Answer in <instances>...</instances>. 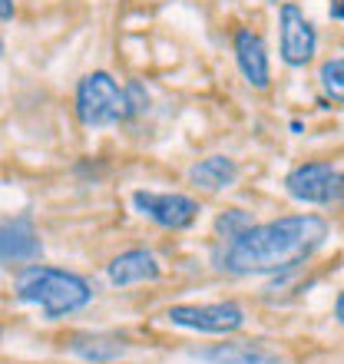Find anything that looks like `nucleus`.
Returning <instances> with one entry per match:
<instances>
[{
    "mask_svg": "<svg viewBox=\"0 0 344 364\" xmlns=\"http://www.w3.org/2000/svg\"><path fill=\"white\" fill-rule=\"evenodd\" d=\"M328 222L321 215H281V219L252 225L239 239L219 242L212 249V265L235 278L288 275L301 269L328 242Z\"/></svg>",
    "mask_w": 344,
    "mask_h": 364,
    "instance_id": "1",
    "label": "nucleus"
},
{
    "mask_svg": "<svg viewBox=\"0 0 344 364\" xmlns=\"http://www.w3.org/2000/svg\"><path fill=\"white\" fill-rule=\"evenodd\" d=\"M14 295L23 305L40 308L47 321H60V318L83 311L93 301V288L77 272L53 269V265H30V269H20Z\"/></svg>",
    "mask_w": 344,
    "mask_h": 364,
    "instance_id": "2",
    "label": "nucleus"
},
{
    "mask_svg": "<svg viewBox=\"0 0 344 364\" xmlns=\"http://www.w3.org/2000/svg\"><path fill=\"white\" fill-rule=\"evenodd\" d=\"M73 113L80 126L86 129H106V126L129 123V103H126V87L116 83L113 73L93 70L77 83L73 96Z\"/></svg>",
    "mask_w": 344,
    "mask_h": 364,
    "instance_id": "3",
    "label": "nucleus"
},
{
    "mask_svg": "<svg viewBox=\"0 0 344 364\" xmlns=\"http://www.w3.org/2000/svg\"><path fill=\"white\" fill-rule=\"evenodd\" d=\"M129 205L139 219L153 222L156 229L166 232H186L199 222V199L186 192H156V189H136L129 196Z\"/></svg>",
    "mask_w": 344,
    "mask_h": 364,
    "instance_id": "4",
    "label": "nucleus"
},
{
    "mask_svg": "<svg viewBox=\"0 0 344 364\" xmlns=\"http://www.w3.org/2000/svg\"><path fill=\"white\" fill-rule=\"evenodd\" d=\"M285 192L301 205H338L344 202V169L325 159L301 163L285 176Z\"/></svg>",
    "mask_w": 344,
    "mask_h": 364,
    "instance_id": "5",
    "label": "nucleus"
},
{
    "mask_svg": "<svg viewBox=\"0 0 344 364\" xmlns=\"http://www.w3.org/2000/svg\"><path fill=\"white\" fill-rule=\"evenodd\" d=\"M166 321L199 335H235L245 328V308L239 301H209V305H169Z\"/></svg>",
    "mask_w": 344,
    "mask_h": 364,
    "instance_id": "6",
    "label": "nucleus"
},
{
    "mask_svg": "<svg viewBox=\"0 0 344 364\" xmlns=\"http://www.w3.org/2000/svg\"><path fill=\"white\" fill-rule=\"evenodd\" d=\"M278 50L285 67H308L318 53V30L298 4L278 7Z\"/></svg>",
    "mask_w": 344,
    "mask_h": 364,
    "instance_id": "7",
    "label": "nucleus"
},
{
    "mask_svg": "<svg viewBox=\"0 0 344 364\" xmlns=\"http://www.w3.org/2000/svg\"><path fill=\"white\" fill-rule=\"evenodd\" d=\"M43 259V239L30 215L0 219V265L4 269H30Z\"/></svg>",
    "mask_w": 344,
    "mask_h": 364,
    "instance_id": "8",
    "label": "nucleus"
},
{
    "mask_svg": "<svg viewBox=\"0 0 344 364\" xmlns=\"http://www.w3.org/2000/svg\"><path fill=\"white\" fill-rule=\"evenodd\" d=\"M232 53H235V67H239L242 80L252 90H268L272 87V63H268V47L262 33L252 27H239L232 33Z\"/></svg>",
    "mask_w": 344,
    "mask_h": 364,
    "instance_id": "9",
    "label": "nucleus"
},
{
    "mask_svg": "<svg viewBox=\"0 0 344 364\" xmlns=\"http://www.w3.org/2000/svg\"><path fill=\"white\" fill-rule=\"evenodd\" d=\"M163 265L156 259V252L149 249H126L106 265V282L113 288H133L146 285V282H159Z\"/></svg>",
    "mask_w": 344,
    "mask_h": 364,
    "instance_id": "10",
    "label": "nucleus"
},
{
    "mask_svg": "<svg viewBox=\"0 0 344 364\" xmlns=\"http://www.w3.org/2000/svg\"><path fill=\"white\" fill-rule=\"evenodd\" d=\"M239 163L232 159V156H205V159H199V163L189 166V186H195V189L202 192H225L232 189L235 182H239Z\"/></svg>",
    "mask_w": 344,
    "mask_h": 364,
    "instance_id": "11",
    "label": "nucleus"
},
{
    "mask_svg": "<svg viewBox=\"0 0 344 364\" xmlns=\"http://www.w3.org/2000/svg\"><path fill=\"white\" fill-rule=\"evenodd\" d=\"M199 358L209 364H281V355L265 341H225L199 351Z\"/></svg>",
    "mask_w": 344,
    "mask_h": 364,
    "instance_id": "12",
    "label": "nucleus"
},
{
    "mask_svg": "<svg viewBox=\"0 0 344 364\" xmlns=\"http://www.w3.org/2000/svg\"><path fill=\"white\" fill-rule=\"evenodd\" d=\"M70 355H77L80 361H90V364H109V361H119L126 355V341L119 335H103V331H86V335H73L67 345Z\"/></svg>",
    "mask_w": 344,
    "mask_h": 364,
    "instance_id": "13",
    "label": "nucleus"
},
{
    "mask_svg": "<svg viewBox=\"0 0 344 364\" xmlns=\"http://www.w3.org/2000/svg\"><path fill=\"white\" fill-rule=\"evenodd\" d=\"M252 225H255L252 212L239 209V205H232V209H225V212H219V215H215V235H219V242L239 239L242 232H249Z\"/></svg>",
    "mask_w": 344,
    "mask_h": 364,
    "instance_id": "14",
    "label": "nucleus"
},
{
    "mask_svg": "<svg viewBox=\"0 0 344 364\" xmlns=\"http://www.w3.org/2000/svg\"><path fill=\"white\" fill-rule=\"evenodd\" d=\"M318 83H321V90H325L331 103L344 106V57L325 60L321 70H318Z\"/></svg>",
    "mask_w": 344,
    "mask_h": 364,
    "instance_id": "15",
    "label": "nucleus"
},
{
    "mask_svg": "<svg viewBox=\"0 0 344 364\" xmlns=\"http://www.w3.org/2000/svg\"><path fill=\"white\" fill-rule=\"evenodd\" d=\"M126 103H129V119H139V116L149 113L153 96H149L146 83H139V80H129V83H126Z\"/></svg>",
    "mask_w": 344,
    "mask_h": 364,
    "instance_id": "16",
    "label": "nucleus"
},
{
    "mask_svg": "<svg viewBox=\"0 0 344 364\" xmlns=\"http://www.w3.org/2000/svg\"><path fill=\"white\" fill-rule=\"evenodd\" d=\"M14 14H17V4L14 0H0V20H14Z\"/></svg>",
    "mask_w": 344,
    "mask_h": 364,
    "instance_id": "17",
    "label": "nucleus"
},
{
    "mask_svg": "<svg viewBox=\"0 0 344 364\" xmlns=\"http://www.w3.org/2000/svg\"><path fill=\"white\" fill-rule=\"evenodd\" d=\"M335 318H338V325H344V291L338 295V301H335Z\"/></svg>",
    "mask_w": 344,
    "mask_h": 364,
    "instance_id": "18",
    "label": "nucleus"
},
{
    "mask_svg": "<svg viewBox=\"0 0 344 364\" xmlns=\"http://www.w3.org/2000/svg\"><path fill=\"white\" fill-rule=\"evenodd\" d=\"M331 17H335V20H344V0H335V7H331Z\"/></svg>",
    "mask_w": 344,
    "mask_h": 364,
    "instance_id": "19",
    "label": "nucleus"
},
{
    "mask_svg": "<svg viewBox=\"0 0 344 364\" xmlns=\"http://www.w3.org/2000/svg\"><path fill=\"white\" fill-rule=\"evenodd\" d=\"M0 57H4V37H0Z\"/></svg>",
    "mask_w": 344,
    "mask_h": 364,
    "instance_id": "20",
    "label": "nucleus"
},
{
    "mask_svg": "<svg viewBox=\"0 0 344 364\" xmlns=\"http://www.w3.org/2000/svg\"><path fill=\"white\" fill-rule=\"evenodd\" d=\"M265 4H278V0H265Z\"/></svg>",
    "mask_w": 344,
    "mask_h": 364,
    "instance_id": "21",
    "label": "nucleus"
},
{
    "mask_svg": "<svg viewBox=\"0 0 344 364\" xmlns=\"http://www.w3.org/2000/svg\"><path fill=\"white\" fill-rule=\"evenodd\" d=\"M0 338H4V328H0Z\"/></svg>",
    "mask_w": 344,
    "mask_h": 364,
    "instance_id": "22",
    "label": "nucleus"
}]
</instances>
